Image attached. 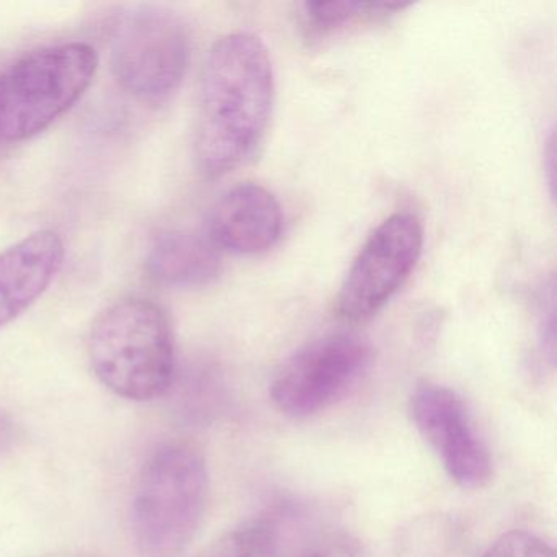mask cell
<instances>
[{"instance_id": "15", "label": "cell", "mask_w": 557, "mask_h": 557, "mask_svg": "<svg viewBox=\"0 0 557 557\" xmlns=\"http://www.w3.org/2000/svg\"><path fill=\"white\" fill-rule=\"evenodd\" d=\"M292 557H361L357 540L341 531L312 534Z\"/></svg>"}, {"instance_id": "8", "label": "cell", "mask_w": 557, "mask_h": 557, "mask_svg": "<svg viewBox=\"0 0 557 557\" xmlns=\"http://www.w3.org/2000/svg\"><path fill=\"white\" fill-rule=\"evenodd\" d=\"M413 425L442 462L446 475L465 491L485 487L494 462L462 397L442 384L423 383L409 399Z\"/></svg>"}, {"instance_id": "18", "label": "cell", "mask_w": 557, "mask_h": 557, "mask_svg": "<svg viewBox=\"0 0 557 557\" xmlns=\"http://www.w3.org/2000/svg\"><path fill=\"white\" fill-rule=\"evenodd\" d=\"M556 148H554V135L550 133L549 143H547V149L544 151V161H549L544 164V171L547 172V182L550 185V195H554V161H556Z\"/></svg>"}, {"instance_id": "11", "label": "cell", "mask_w": 557, "mask_h": 557, "mask_svg": "<svg viewBox=\"0 0 557 557\" xmlns=\"http://www.w3.org/2000/svg\"><path fill=\"white\" fill-rule=\"evenodd\" d=\"M221 272L218 247L203 234L171 231L158 237L146 259V273L165 288H200Z\"/></svg>"}, {"instance_id": "13", "label": "cell", "mask_w": 557, "mask_h": 557, "mask_svg": "<svg viewBox=\"0 0 557 557\" xmlns=\"http://www.w3.org/2000/svg\"><path fill=\"white\" fill-rule=\"evenodd\" d=\"M272 536L269 513L224 531L194 557H265Z\"/></svg>"}, {"instance_id": "4", "label": "cell", "mask_w": 557, "mask_h": 557, "mask_svg": "<svg viewBox=\"0 0 557 557\" xmlns=\"http://www.w3.org/2000/svg\"><path fill=\"white\" fill-rule=\"evenodd\" d=\"M99 67L90 45L34 51L0 74V141L21 143L44 133L89 89Z\"/></svg>"}, {"instance_id": "10", "label": "cell", "mask_w": 557, "mask_h": 557, "mask_svg": "<svg viewBox=\"0 0 557 557\" xmlns=\"http://www.w3.org/2000/svg\"><path fill=\"white\" fill-rule=\"evenodd\" d=\"M63 260V239L51 230L37 231L0 252V327L21 318L45 295Z\"/></svg>"}, {"instance_id": "14", "label": "cell", "mask_w": 557, "mask_h": 557, "mask_svg": "<svg viewBox=\"0 0 557 557\" xmlns=\"http://www.w3.org/2000/svg\"><path fill=\"white\" fill-rule=\"evenodd\" d=\"M482 557H556V550L537 534L511 530L488 544Z\"/></svg>"}, {"instance_id": "5", "label": "cell", "mask_w": 557, "mask_h": 557, "mask_svg": "<svg viewBox=\"0 0 557 557\" xmlns=\"http://www.w3.org/2000/svg\"><path fill=\"white\" fill-rule=\"evenodd\" d=\"M120 86L152 107L174 99L190 61V37L184 22L164 8L138 5L116 22L110 47Z\"/></svg>"}, {"instance_id": "7", "label": "cell", "mask_w": 557, "mask_h": 557, "mask_svg": "<svg viewBox=\"0 0 557 557\" xmlns=\"http://www.w3.org/2000/svg\"><path fill=\"white\" fill-rule=\"evenodd\" d=\"M423 247V227L412 213H396L368 237L341 286L337 311L350 322L367 321L403 288Z\"/></svg>"}, {"instance_id": "6", "label": "cell", "mask_w": 557, "mask_h": 557, "mask_svg": "<svg viewBox=\"0 0 557 557\" xmlns=\"http://www.w3.org/2000/svg\"><path fill=\"white\" fill-rule=\"evenodd\" d=\"M367 341L348 332L324 335L296 351L273 377V404L293 419H306L337 404L370 371Z\"/></svg>"}, {"instance_id": "3", "label": "cell", "mask_w": 557, "mask_h": 557, "mask_svg": "<svg viewBox=\"0 0 557 557\" xmlns=\"http://www.w3.org/2000/svg\"><path fill=\"white\" fill-rule=\"evenodd\" d=\"M210 474L197 446L171 442L143 465L132 495L133 537L145 557H175L194 540L207 511Z\"/></svg>"}, {"instance_id": "9", "label": "cell", "mask_w": 557, "mask_h": 557, "mask_svg": "<svg viewBox=\"0 0 557 557\" xmlns=\"http://www.w3.org/2000/svg\"><path fill=\"white\" fill-rule=\"evenodd\" d=\"M283 211L272 191L262 185H236L224 191L207 220V236L218 249L239 256L267 252L278 243Z\"/></svg>"}, {"instance_id": "2", "label": "cell", "mask_w": 557, "mask_h": 557, "mask_svg": "<svg viewBox=\"0 0 557 557\" xmlns=\"http://www.w3.org/2000/svg\"><path fill=\"white\" fill-rule=\"evenodd\" d=\"M87 351L100 383L123 399L152 400L174 383L171 322L149 299H123L106 309L90 329Z\"/></svg>"}, {"instance_id": "1", "label": "cell", "mask_w": 557, "mask_h": 557, "mask_svg": "<svg viewBox=\"0 0 557 557\" xmlns=\"http://www.w3.org/2000/svg\"><path fill=\"white\" fill-rule=\"evenodd\" d=\"M275 99L269 51L259 37L237 32L216 41L201 76L195 159L221 177L252 158L263 141Z\"/></svg>"}, {"instance_id": "17", "label": "cell", "mask_w": 557, "mask_h": 557, "mask_svg": "<svg viewBox=\"0 0 557 557\" xmlns=\"http://www.w3.org/2000/svg\"><path fill=\"white\" fill-rule=\"evenodd\" d=\"M18 442V426L11 416L0 409V461L11 455Z\"/></svg>"}, {"instance_id": "16", "label": "cell", "mask_w": 557, "mask_h": 557, "mask_svg": "<svg viewBox=\"0 0 557 557\" xmlns=\"http://www.w3.org/2000/svg\"><path fill=\"white\" fill-rule=\"evenodd\" d=\"M537 345L544 361L556 363V292L554 280L541 293L540 315H537Z\"/></svg>"}, {"instance_id": "12", "label": "cell", "mask_w": 557, "mask_h": 557, "mask_svg": "<svg viewBox=\"0 0 557 557\" xmlns=\"http://www.w3.org/2000/svg\"><path fill=\"white\" fill-rule=\"evenodd\" d=\"M409 4L393 2H306L301 5V27L309 41H321L354 25L383 21Z\"/></svg>"}]
</instances>
